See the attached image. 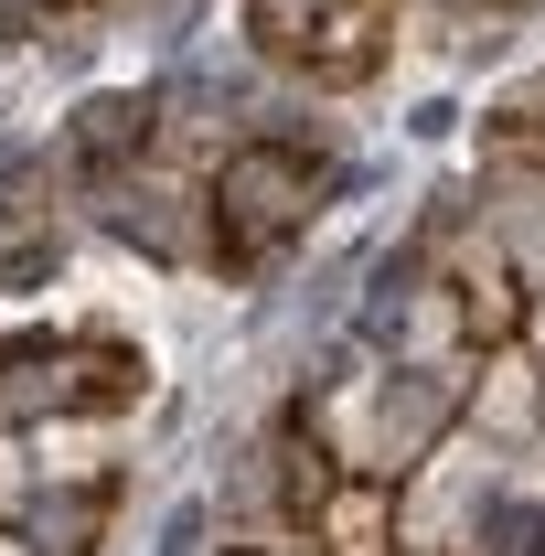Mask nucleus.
Instances as JSON below:
<instances>
[{
	"mask_svg": "<svg viewBox=\"0 0 545 556\" xmlns=\"http://www.w3.org/2000/svg\"><path fill=\"white\" fill-rule=\"evenodd\" d=\"M204 535H214V503H204V492H182V503L161 514V535H150V556H204Z\"/></svg>",
	"mask_w": 545,
	"mask_h": 556,
	"instance_id": "obj_1",
	"label": "nucleus"
}]
</instances>
